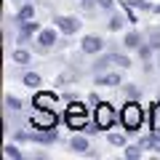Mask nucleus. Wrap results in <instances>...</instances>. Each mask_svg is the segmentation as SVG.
Returning <instances> with one entry per match:
<instances>
[{
  "instance_id": "24",
  "label": "nucleus",
  "mask_w": 160,
  "mask_h": 160,
  "mask_svg": "<svg viewBox=\"0 0 160 160\" xmlns=\"http://www.w3.org/2000/svg\"><path fill=\"white\" fill-rule=\"evenodd\" d=\"M107 142L112 147H126V136L123 133H107Z\"/></svg>"
},
{
  "instance_id": "29",
  "label": "nucleus",
  "mask_w": 160,
  "mask_h": 160,
  "mask_svg": "<svg viewBox=\"0 0 160 160\" xmlns=\"http://www.w3.org/2000/svg\"><path fill=\"white\" fill-rule=\"evenodd\" d=\"M152 11H155V13H158V16H160V3H158V6H155V8H152Z\"/></svg>"
},
{
  "instance_id": "23",
  "label": "nucleus",
  "mask_w": 160,
  "mask_h": 160,
  "mask_svg": "<svg viewBox=\"0 0 160 160\" xmlns=\"http://www.w3.org/2000/svg\"><path fill=\"white\" fill-rule=\"evenodd\" d=\"M128 6H133V8H139V11H152V3H149V0H126Z\"/></svg>"
},
{
  "instance_id": "10",
  "label": "nucleus",
  "mask_w": 160,
  "mask_h": 160,
  "mask_svg": "<svg viewBox=\"0 0 160 160\" xmlns=\"http://www.w3.org/2000/svg\"><path fill=\"white\" fill-rule=\"evenodd\" d=\"M38 43H40V48H51L53 43H56V32H53V29H40Z\"/></svg>"
},
{
  "instance_id": "6",
  "label": "nucleus",
  "mask_w": 160,
  "mask_h": 160,
  "mask_svg": "<svg viewBox=\"0 0 160 160\" xmlns=\"http://www.w3.org/2000/svg\"><path fill=\"white\" fill-rule=\"evenodd\" d=\"M80 48H83V53H102L104 51V40L99 38V35H86V38L80 40Z\"/></svg>"
},
{
  "instance_id": "14",
  "label": "nucleus",
  "mask_w": 160,
  "mask_h": 160,
  "mask_svg": "<svg viewBox=\"0 0 160 160\" xmlns=\"http://www.w3.org/2000/svg\"><path fill=\"white\" fill-rule=\"evenodd\" d=\"M149 126H152V131H160V102H155L149 109Z\"/></svg>"
},
{
  "instance_id": "16",
  "label": "nucleus",
  "mask_w": 160,
  "mask_h": 160,
  "mask_svg": "<svg viewBox=\"0 0 160 160\" xmlns=\"http://www.w3.org/2000/svg\"><path fill=\"white\" fill-rule=\"evenodd\" d=\"M69 147H72L75 152H88V139H86V136H72Z\"/></svg>"
},
{
  "instance_id": "7",
  "label": "nucleus",
  "mask_w": 160,
  "mask_h": 160,
  "mask_svg": "<svg viewBox=\"0 0 160 160\" xmlns=\"http://www.w3.org/2000/svg\"><path fill=\"white\" fill-rule=\"evenodd\" d=\"M56 102H59L56 93H51V91H38V93H35V99H32V107H48V109H51Z\"/></svg>"
},
{
  "instance_id": "28",
  "label": "nucleus",
  "mask_w": 160,
  "mask_h": 160,
  "mask_svg": "<svg viewBox=\"0 0 160 160\" xmlns=\"http://www.w3.org/2000/svg\"><path fill=\"white\" fill-rule=\"evenodd\" d=\"M99 8H104V11H112V8H115V0H99Z\"/></svg>"
},
{
  "instance_id": "30",
  "label": "nucleus",
  "mask_w": 160,
  "mask_h": 160,
  "mask_svg": "<svg viewBox=\"0 0 160 160\" xmlns=\"http://www.w3.org/2000/svg\"><path fill=\"white\" fill-rule=\"evenodd\" d=\"M22 3H27V0H22Z\"/></svg>"
},
{
  "instance_id": "1",
  "label": "nucleus",
  "mask_w": 160,
  "mask_h": 160,
  "mask_svg": "<svg viewBox=\"0 0 160 160\" xmlns=\"http://www.w3.org/2000/svg\"><path fill=\"white\" fill-rule=\"evenodd\" d=\"M120 123L126 126L128 133H136L139 128H142V123H144V109H142V104H139L136 99H131L126 107L120 109Z\"/></svg>"
},
{
  "instance_id": "19",
  "label": "nucleus",
  "mask_w": 160,
  "mask_h": 160,
  "mask_svg": "<svg viewBox=\"0 0 160 160\" xmlns=\"http://www.w3.org/2000/svg\"><path fill=\"white\" fill-rule=\"evenodd\" d=\"M11 59H13L16 64H29V59H32V56H29V51H24V48H16Z\"/></svg>"
},
{
  "instance_id": "5",
  "label": "nucleus",
  "mask_w": 160,
  "mask_h": 160,
  "mask_svg": "<svg viewBox=\"0 0 160 160\" xmlns=\"http://www.w3.org/2000/svg\"><path fill=\"white\" fill-rule=\"evenodd\" d=\"M53 27H56L59 32H64V35H75L80 29V19H75V16H56L53 19Z\"/></svg>"
},
{
  "instance_id": "9",
  "label": "nucleus",
  "mask_w": 160,
  "mask_h": 160,
  "mask_svg": "<svg viewBox=\"0 0 160 160\" xmlns=\"http://www.w3.org/2000/svg\"><path fill=\"white\" fill-rule=\"evenodd\" d=\"M96 86L118 88V86H123V78H120V72H107V75H99V78H96Z\"/></svg>"
},
{
  "instance_id": "15",
  "label": "nucleus",
  "mask_w": 160,
  "mask_h": 160,
  "mask_svg": "<svg viewBox=\"0 0 160 160\" xmlns=\"http://www.w3.org/2000/svg\"><path fill=\"white\" fill-rule=\"evenodd\" d=\"M109 64H115V59H112V53H102V56H99L96 62H93V69H96V72H102V69H107Z\"/></svg>"
},
{
  "instance_id": "26",
  "label": "nucleus",
  "mask_w": 160,
  "mask_h": 160,
  "mask_svg": "<svg viewBox=\"0 0 160 160\" xmlns=\"http://www.w3.org/2000/svg\"><path fill=\"white\" fill-rule=\"evenodd\" d=\"M6 107H11V109H22V99H16V96H6Z\"/></svg>"
},
{
  "instance_id": "13",
  "label": "nucleus",
  "mask_w": 160,
  "mask_h": 160,
  "mask_svg": "<svg viewBox=\"0 0 160 160\" xmlns=\"http://www.w3.org/2000/svg\"><path fill=\"white\" fill-rule=\"evenodd\" d=\"M144 40H142V35L136 32V29H131V32H126V38H123V46L126 48H139Z\"/></svg>"
},
{
  "instance_id": "27",
  "label": "nucleus",
  "mask_w": 160,
  "mask_h": 160,
  "mask_svg": "<svg viewBox=\"0 0 160 160\" xmlns=\"http://www.w3.org/2000/svg\"><path fill=\"white\" fill-rule=\"evenodd\" d=\"M123 91H126V96H128V99H139V93H142L136 86H123Z\"/></svg>"
},
{
  "instance_id": "4",
  "label": "nucleus",
  "mask_w": 160,
  "mask_h": 160,
  "mask_svg": "<svg viewBox=\"0 0 160 160\" xmlns=\"http://www.w3.org/2000/svg\"><path fill=\"white\" fill-rule=\"evenodd\" d=\"M93 120L99 123L102 131H107V128H112L115 123H118V112H115V107L109 102H99L96 104V112H93Z\"/></svg>"
},
{
  "instance_id": "11",
  "label": "nucleus",
  "mask_w": 160,
  "mask_h": 160,
  "mask_svg": "<svg viewBox=\"0 0 160 160\" xmlns=\"http://www.w3.org/2000/svg\"><path fill=\"white\" fill-rule=\"evenodd\" d=\"M35 32H40V24L35 22V19H32V22H22V35H19V40L24 43V40H29Z\"/></svg>"
},
{
  "instance_id": "31",
  "label": "nucleus",
  "mask_w": 160,
  "mask_h": 160,
  "mask_svg": "<svg viewBox=\"0 0 160 160\" xmlns=\"http://www.w3.org/2000/svg\"><path fill=\"white\" fill-rule=\"evenodd\" d=\"M158 64H160V62H158Z\"/></svg>"
},
{
  "instance_id": "20",
  "label": "nucleus",
  "mask_w": 160,
  "mask_h": 160,
  "mask_svg": "<svg viewBox=\"0 0 160 160\" xmlns=\"http://www.w3.org/2000/svg\"><path fill=\"white\" fill-rule=\"evenodd\" d=\"M126 22H128V19H123L120 13H115V16L109 19V24H107V27L112 29V32H118V29H123V27H126Z\"/></svg>"
},
{
  "instance_id": "12",
  "label": "nucleus",
  "mask_w": 160,
  "mask_h": 160,
  "mask_svg": "<svg viewBox=\"0 0 160 160\" xmlns=\"http://www.w3.org/2000/svg\"><path fill=\"white\" fill-rule=\"evenodd\" d=\"M35 19V6L32 3H24L22 8H19V13H16V22L22 24V22H32Z\"/></svg>"
},
{
  "instance_id": "21",
  "label": "nucleus",
  "mask_w": 160,
  "mask_h": 160,
  "mask_svg": "<svg viewBox=\"0 0 160 160\" xmlns=\"http://www.w3.org/2000/svg\"><path fill=\"white\" fill-rule=\"evenodd\" d=\"M22 83H24V86H29V88H32V86H40L43 80H40V75H38V72H24Z\"/></svg>"
},
{
  "instance_id": "18",
  "label": "nucleus",
  "mask_w": 160,
  "mask_h": 160,
  "mask_svg": "<svg viewBox=\"0 0 160 160\" xmlns=\"http://www.w3.org/2000/svg\"><path fill=\"white\" fill-rule=\"evenodd\" d=\"M142 144H128V147H126V158L128 160H139V158H142Z\"/></svg>"
},
{
  "instance_id": "8",
  "label": "nucleus",
  "mask_w": 160,
  "mask_h": 160,
  "mask_svg": "<svg viewBox=\"0 0 160 160\" xmlns=\"http://www.w3.org/2000/svg\"><path fill=\"white\" fill-rule=\"evenodd\" d=\"M27 139L29 142H38V144H53L59 139V133H56V128L53 131H35V133H27Z\"/></svg>"
},
{
  "instance_id": "17",
  "label": "nucleus",
  "mask_w": 160,
  "mask_h": 160,
  "mask_svg": "<svg viewBox=\"0 0 160 160\" xmlns=\"http://www.w3.org/2000/svg\"><path fill=\"white\" fill-rule=\"evenodd\" d=\"M3 158H8V160H19V158H22V152H19L16 144H6V147H3Z\"/></svg>"
},
{
  "instance_id": "25",
  "label": "nucleus",
  "mask_w": 160,
  "mask_h": 160,
  "mask_svg": "<svg viewBox=\"0 0 160 160\" xmlns=\"http://www.w3.org/2000/svg\"><path fill=\"white\" fill-rule=\"evenodd\" d=\"M149 147L160 155V131H152V133H149Z\"/></svg>"
},
{
  "instance_id": "3",
  "label": "nucleus",
  "mask_w": 160,
  "mask_h": 160,
  "mask_svg": "<svg viewBox=\"0 0 160 160\" xmlns=\"http://www.w3.org/2000/svg\"><path fill=\"white\" fill-rule=\"evenodd\" d=\"M56 123H59L56 112L48 109V107H35L32 115H29V126H32L35 131H53Z\"/></svg>"
},
{
  "instance_id": "22",
  "label": "nucleus",
  "mask_w": 160,
  "mask_h": 160,
  "mask_svg": "<svg viewBox=\"0 0 160 160\" xmlns=\"http://www.w3.org/2000/svg\"><path fill=\"white\" fill-rule=\"evenodd\" d=\"M147 43L155 48V51H160V29H149L147 32Z\"/></svg>"
},
{
  "instance_id": "2",
  "label": "nucleus",
  "mask_w": 160,
  "mask_h": 160,
  "mask_svg": "<svg viewBox=\"0 0 160 160\" xmlns=\"http://www.w3.org/2000/svg\"><path fill=\"white\" fill-rule=\"evenodd\" d=\"M64 120H67V126L72 128V131H83V128L91 123L88 120V107L83 102H69V107H67V115H64Z\"/></svg>"
}]
</instances>
